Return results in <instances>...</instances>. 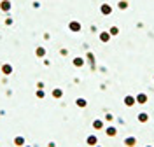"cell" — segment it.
Here are the masks:
<instances>
[{
    "label": "cell",
    "mask_w": 154,
    "mask_h": 147,
    "mask_svg": "<svg viewBox=\"0 0 154 147\" xmlns=\"http://www.w3.org/2000/svg\"><path fill=\"white\" fill-rule=\"evenodd\" d=\"M138 102H142V103L145 102V96H144V95H140V96H138Z\"/></svg>",
    "instance_id": "1"
}]
</instances>
